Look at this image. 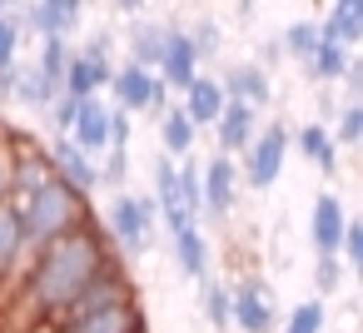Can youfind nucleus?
Returning <instances> with one entry per match:
<instances>
[{
    "instance_id": "nucleus-1",
    "label": "nucleus",
    "mask_w": 363,
    "mask_h": 333,
    "mask_svg": "<svg viewBox=\"0 0 363 333\" xmlns=\"http://www.w3.org/2000/svg\"><path fill=\"white\" fill-rule=\"evenodd\" d=\"M110 259H115V249H110L100 219H90V224L70 229L65 239L35 249V259H30L26 278H21V308H26V318H35V323H60V318L70 313V303L80 298V288H85Z\"/></svg>"
},
{
    "instance_id": "nucleus-2",
    "label": "nucleus",
    "mask_w": 363,
    "mask_h": 333,
    "mask_svg": "<svg viewBox=\"0 0 363 333\" xmlns=\"http://www.w3.org/2000/svg\"><path fill=\"white\" fill-rule=\"evenodd\" d=\"M6 204L21 214V229H26V249H30V254H35V249H45V244H55V239H65L70 229H80V224H90V219H95V214H90V204H85V199H75V194L55 179V169H50L45 149H35V145L16 149Z\"/></svg>"
},
{
    "instance_id": "nucleus-3",
    "label": "nucleus",
    "mask_w": 363,
    "mask_h": 333,
    "mask_svg": "<svg viewBox=\"0 0 363 333\" xmlns=\"http://www.w3.org/2000/svg\"><path fill=\"white\" fill-rule=\"evenodd\" d=\"M155 219H164L169 239L184 229H199V164L189 159L184 169L174 159H155Z\"/></svg>"
},
{
    "instance_id": "nucleus-4",
    "label": "nucleus",
    "mask_w": 363,
    "mask_h": 333,
    "mask_svg": "<svg viewBox=\"0 0 363 333\" xmlns=\"http://www.w3.org/2000/svg\"><path fill=\"white\" fill-rule=\"evenodd\" d=\"M100 219V229H105V239H110V249H115V259L125 264V259H145L150 249H155V229H160V219H155V204L145 199V194H115L110 199V209L105 214H95Z\"/></svg>"
},
{
    "instance_id": "nucleus-5",
    "label": "nucleus",
    "mask_w": 363,
    "mask_h": 333,
    "mask_svg": "<svg viewBox=\"0 0 363 333\" xmlns=\"http://www.w3.org/2000/svg\"><path fill=\"white\" fill-rule=\"evenodd\" d=\"M110 75H115V35L95 30L80 50H70L60 95H70V100H100V90H110Z\"/></svg>"
},
{
    "instance_id": "nucleus-6",
    "label": "nucleus",
    "mask_w": 363,
    "mask_h": 333,
    "mask_svg": "<svg viewBox=\"0 0 363 333\" xmlns=\"http://www.w3.org/2000/svg\"><path fill=\"white\" fill-rule=\"evenodd\" d=\"M229 328H244V333H274L279 328V298H274L269 278L249 273L229 288Z\"/></svg>"
},
{
    "instance_id": "nucleus-7",
    "label": "nucleus",
    "mask_w": 363,
    "mask_h": 333,
    "mask_svg": "<svg viewBox=\"0 0 363 333\" xmlns=\"http://www.w3.org/2000/svg\"><path fill=\"white\" fill-rule=\"evenodd\" d=\"M289 145H294V135L284 130V120L264 125V130L254 135V145L244 149V174H239V179H249L254 189H269V184L284 174V154H289Z\"/></svg>"
},
{
    "instance_id": "nucleus-8",
    "label": "nucleus",
    "mask_w": 363,
    "mask_h": 333,
    "mask_svg": "<svg viewBox=\"0 0 363 333\" xmlns=\"http://www.w3.org/2000/svg\"><path fill=\"white\" fill-rule=\"evenodd\" d=\"M115 303H135V283H130V273H125V264L120 259H110L85 288H80V298L70 303V313L60 318V323H70V318H90V313H100V308H115Z\"/></svg>"
},
{
    "instance_id": "nucleus-9",
    "label": "nucleus",
    "mask_w": 363,
    "mask_h": 333,
    "mask_svg": "<svg viewBox=\"0 0 363 333\" xmlns=\"http://www.w3.org/2000/svg\"><path fill=\"white\" fill-rule=\"evenodd\" d=\"M239 199V169L224 154H209L199 164V219H229Z\"/></svg>"
},
{
    "instance_id": "nucleus-10",
    "label": "nucleus",
    "mask_w": 363,
    "mask_h": 333,
    "mask_svg": "<svg viewBox=\"0 0 363 333\" xmlns=\"http://www.w3.org/2000/svg\"><path fill=\"white\" fill-rule=\"evenodd\" d=\"M214 80H219V90H224L229 105H249L254 115H259L264 105H274V80H269V70H264L259 60H234V65H224V75H214Z\"/></svg>"
},
{
    "instance_id": "nucleus-11",
    "label": "nucleus",
    "mask_w": 363,
    "mask_h": 333,
    "mask_svg": "<svg viewBox=\"0 0 363 333\" xmlns=\"http://www.w3.org/2000/svg\"><path fill=\"white\" fill-rule=\"evenodd\" d=\"M85 26L80 0H35L21 11V30H35L40 40H70V30Z\"/></svg>"
},
{
    "instance_id": "nucleus-12",
    "label": "nucleus",
    "mask_w": 363,
    "mask_h": 333,
    "mask_svg": "<svg viewBox=\"0 0 363 333\" xmlns=\"http://www.w3.org/2000/svg\"><path fill=\"white\" fill-rule=\"evenodd\" d=\"M45 159H50V169H55V179L75 194V199H85L90 204V194L100 189V169H95V159L90 154H80L70 140H50V149H45Z\"/></svg>"
},
{
    "instance_id": "nucleus-13",
    "label": "nucleus",
    "mask_w": 363,
    "mask_h": 333,
    "mask_svg": "<svg viewBox=\"0 0 363 333\" xmlns=\"http://www.w3.org/2000/svg\"><path fill=\"white\" fill-rule=\"evenodd\" d=\"M155 80L174 95H184L194 80H199V55H194V45L184 40V26H174L169 30V40H164V55H160V65H155Z\"/></svg>"
},
{
    "instance_id": "nucleus-14",
    "label": "nucleus",
    "mask_w": 363,
    "mask_h": 333,
    "mask_svg": "<svg viewBox=\"0 0 363 333\" xmlns=\"http://www.w3.org/2000/svg\"><path fill=\"white\" fill-rule=\"evenodd\" d=\"M155 70H140V65H115V75H110V95H115V105L110 110H120V115H135V110H150V100H155Z\"/></svg>"
},
{
    "instance_id": "nucleus-15",
    "label": "nucleus",
    "mask_w": 363,
    "mask_h": 333,
    "mask_svg": "<svg viewBox=\"0 0 363 333\" xmlns=\"http://www.w3.org/2000/svg\"><path fill=\"white\" fill-rule=\"evenodd\" d=\"M80 154H105L110 149V105L105 100H80V115H75V125H70V135H65Z\"/></svg>"
},
{
    "instance_id": "nucleus-16",
    "label": "nucleus",
    "mask_w": 363,
    "mask_h": 333,
    "mask_svg": "<svg viewBox=\"0 0 363 333\" xmlns=\"http://www.w3.org/2000/svg\"><path fill=\"white\" fill-rule=\"evenodd\" d=\"M343 224H348V214H343V199H338V194H318V199H313V219H308V239H313L318 259H338Z\"/></svg>"
},
{
    "instance_id": "nucleus-17",
    "label": "nucleus",
    "mask_w": 363,
    "mask_h": 333,
    "mask_svg": "<svg viewBox=\"0 0 363 333\" xmlns=\"http://www.w3.org/2000/svg\"><path fill=\"white\" fill-rule=\"evenodd\" d=\"M224 90H219V80L214 75H199L189 90H184V100H179V115L194 125V130H214V120L224 115Z\"/></svg>"
},
{
    "instance_id": "nucleus-18",
    "label": "nucleus",
    "mask_w": 363,
    "mask_h": 333,
    "mask_svg": "<svg viewBox=\"0 0 363 333\" xmlns=\"http://www.w3.org/2000/svg\"><path fill=\"white\" fill-rule=\"evenodd\" d=\"M214 135H219V154L234 159L239 149L254 145V135H259V115H254L249 105H224V115L214 120Z\"/></svg>"
},
{
    "instance_id": "nucleus-19",
    "label": "nucleus",
    "mask_w": 363,
    "mask_h": 333,
    "mask_svg": "<svg viewBox=\"0 0 363 333\" xmlns=\"http://www.w3.org/2000/svg\"><path fill=\"white\" fill-rule=\"evenodd\" d=\"M140 328H145L140 303H115V308H100V313H90V318L60 323V333H140Z\"/></svg>"
},
{
    "instance_id": "nucleus-20",
    "label": "nucleus",
    "mask_w": 363,
    "mask_h": 333,
    "mask_svg": "<svg viewBox=\"0 0 363 333\" xmlns=\"http://www.w3.org/2000/svg\"><path fill=\"white\" fill-rule=\"evenodd\" d=\"M318 35H323L328 45L353 50V45L363 40V0H338V6H328L323 21H318Z\"/></svg>"
},
{
    "instance_id": "nucleus-21",
    "label": "nucleus",
    "mask_w": 363,
    "mask_h": 333,
    "mask_svg": "<svg viewBox=\"0 0 363 333\" xmlns=\"http://www.w3.org/2000/svg\"><path fill=\"white\" fill-rule=\"evenodd\" d=\"M169 30H174V21H135V26H130V65L155 70L160 55H164Z\"/></svg>"
},
{
    "instance_id": "nucleus-22",
    "label": "nucleus",
    "mask_w": 363,
    "mask_h": 333,
    "mask_svg": "<svg viewBox=\"0 0 363 333\" xmlns=\"http://www.w3.org/2000/svg\"><path fill=\"white\" fill-rule=\"evenodd\" d=\"M11 100H16V105H26V110H50V105L60 100V90H55V85H45V80L30 70V60H21V65L11 70Z\"/></svg>"
},
{
    "instance_id": "nucleus-23",
    "label": "nucleus",
    "mask_w": 363,
    "mask_h": 333,
    "mask_svg": "<svg viewBox=\"0 0 363 333\" xmlns=\"http://www.w3.org/2000/svg\"><path fill=\"white\" fill-rule=\"evenodd\" d=\"M194 140H199V130L179 115V105H169L160 115V154L164 159H189L194 154Z\"/></svg>"
},
{
    "instance_id": "nucleus-24",
    "label": "nucleus",
    "mask_w": 363,
    "mask_h": 333,
    "mask_svg": "<svg viewBox=\"0 0 363 333\" xmlns=\"http://www.w3.org/2000/svg\"><path fill=\"white\" fill-rule=\"evenodd\" d=\"M30 249H26V229H21V214L0 199V278H11L16 269H21V259H26Z\"/></svg>"
},
{
    "instance_id": "nucleus-25",
    "label": "nucleus",
    "mask_w": 363,
    "mask_h": 333,
    "mask_svg": "<svg viewBox=\"0 0 363 333\" xmlns=\"http://www.w3.org/2000/svg\"><path fill=\"white\" fill-rule=\"evenodd\" d=\"M294 145H298V149H303V154L323 169V174H333V169H338V149H333L328 125H318V120H313V125H303V130L294 135Z\"/></svg>"
},
{
    "instance_id": "nucleus-26",
    "label": "nucleus",
    "mask_w": 363,
    "mask_h": 333,
    "mask_svg": "<svg viewBox=\"0 0 363 333\" xmlns=\"http://www.w3.org/2000/svg\"><path fill=\"white\" fill-rule=\"evenodd\" d=\"M348 60H353V50H343V45H328V40H318V50L303 60V70L318 80V85H333V80H343V70H348Z\"/></svg>"
},
{
    "instance_id": "nucleus-27",
    "label": "nucleus",
    "mask_w": 363,
    "mask_h": 333,
    "mask_svg": "<svg viewBox=\"0 0 363 333\" xmlns=\"http://www.w3.org/2000/svg\"><path fill=\"white\" fill-rule=\"evenodd\" d=\"M174 259H179V269H184L189 278H204V273H209V239H204V229L174 234Z\"/></svg>"
},
{
    "instance_id": "nucleus-28",
    "label": "nucleus",
    "mask_w": 363,
    "mask_h": 333,
    "mask_svg": "<svg viewBox=\"0 0 363 333\" xmlns=\"http://www.w3.org/2000/svg\"><path fill=\"white\" fill-rule=\"evenodd\" d=\"M70 40H40V55L30 60V70L45 80V85H55L60 90V80H65V65H70Z\"/></svg>"
},
{
    "instance_id": "nucleus-29",
    "label": "nucleus",
    "mask_w": 363,
    "mask_h": 333,
    "mask_svg": "<svg viewBox=\"0 0 363 333\" xmlns=\"http://www.w3.org/2000/svg\"><path fill=\"white\" fill-rule=\"evenodd\" d=\"M333 149H353L363 145V100H343L338 115H333Z\"/></svg>"
},
{
    "instance_id": "nucleus-30",
    "label": "nucleus",
    "mask_w": 363,
    "mask_h": 333,
    "mask_svg": "<svg viewBox=\"0 0 363 333\" xmlns=\"http://www.w3.org/2000/svg\"><path fill=\"white\" fill-rule=\"evenodd\" d=\"M199 308H204L209 328H229V283L214 278V273H204L199 278Z\"/></svg>"
},
{
    "instance_id": "nucleus-31",
    "label": "nucleus",
    "mask_w": 363,
    "mask_h": 333,
    "mask_svg": "<svg viewBox=\"0 0 363 333\" xmlns=\"http://www.w3.org/2000/svg\"><path fill=\"white\" fill-rule=\"evenodd\" d=\"M318 40H323V35H318V21H294V26H284V35H279L274 45H279L284 55H294V60H308V55L318 50Z\"/></svg>"
},
{
    "instance_id": "nucleus-32",
    "label": "nucleus",
    "mask_w": 363,
    "mask_h": 333,
    "mask_svg": "<svg viewBox=\"0 0 363 333\" xmlns=\"http://www.w3.org/2000/svg\"><path fill=\"white\" fill-rule=\"evenodd\" d=\"M21 35H26L21 30V16L6 11V16H0V75L21 65Z\"/></svg>"
},
{
    "instance_id": "nucleus-33",
    "label": "nucleus",
    "mask_w": 363,
    "mask_h": 333,
    "mask_svg": "<svg viewBox=\"0 0 363 333\" xmlns=\"http://www.w3.org/2000/svg\"><path fill=\"white\" fill-rule=\"evenodd\" d=\"M323 328H328V308H323L318 298L298 303V308L284 318V333H323Z\"/></svg>"
},
{
    "instance_id": "nucleus-34",
    "label": "nucleus",
    "mask_w": 363,
    "mask_h": 333,
    "mask_svg": "<svg viewBox=\"0 0 363 333\" xmlns=\"http://www.w3.org/2000/svg\"><path fill=\"white\" fill-rule=\"evenodd\" d=\"M184 40L194 45L199 65H204V60H219V45H224V35H219V26H214V21H194V26L184 30Z\"/></svg>"
},
{
    "instance_id": "nucleus-35",
    "label": "nucleus",
    "mask_w": 363,
    "mask_h": 333,
    "mask_svg": "<svg viewBox=\"0 0 363 333\" xmlns=\"http://www.w3.org/2000/svg\"><path fill=\"white\" fill-rule=\"evenodd\" d=\"M95 169H100V184H105V189L125 194V179H130V149H105V159H95Z\"/></svg>"
},
{
    "instance_id": "nucleus-36",
    "label": "nucleus",
    "mask_w": 363,
    "mask_h": 333,
    "mask_svg": "<svg viewBox=\"0 0 363 333\" xmlns=\"http://www.w3.org/2000/svg\"><path fill=\"white\" fill-rule=\"evenodd\" d=\"M338 264H363V224L348 219L343 224V239H338Z\"/></svg>"
},
{
    "instance_id": "nucleus-37",
    "label": "nucleus",
    "mask_w": 363,
    "mask_h": 333,
    "mask_svg": "<svg viewBox=\"0 0 363 333\" xmlns=\"http://www.w3.org/2000/svg\"><path fill=\"white\" fill-rule=\"evenodd\" d=\"M45 115H50V125H55V135L65 140V135H70V125H75V115H80V100H70V95H60V100H55V105H50Z\"/></svg>"
},
{
    "instance_id": "nucleus-38",
    "label": "nucleus",
    "mask_w": 363,
    "mask_h": 333,
    "mask_svg": "<svg viewBox=\"0 0 363 333\" xmlns=\"http://www.w3.org/2000/svg\"><path fill=\"white\" fill-rule=\"evenodd\" d=\"M313 283H318V293H323V298H328V293H338V283H343V264H338V259H318Z\"/></svg>"
},
{
    "instance_id": "nucleus-39",
    "label": "nucleus",
    "mask_w": 363,
    "mask_h": 333,
    "mask_svg": "<svg viewBox=\"0 0 363 333\" xmlns=\"http://www.w3.org/2000/svg\"><path fill=\"white\" fill-rule=\"evenodd\" d=\"M110 149H130V115L110 110Z\"/></svg>"
},
{
    "instance_id": "nucleus-40",
    "label": "nucleus",
    "mask_w": 363,
    "mask_h": 333,
    "mask_svg": "<svg viewBox=\"0 0 363 333\" xmlns=\"http://www.w3.org/2000/svg\"><path fill=\"white\" fill-rule=\"evenodd\" d=\"M343 80H348V90H358V85H363V60H348V70H343Z\"/></svg>"
},
{
    "instance_id": "nucleus-41",
    "label": "nucleus",
    "mask_w": 363,
    "mask_h": 333,
    "mask_svg": "<svg viewBox=\"0 0 363 333\" xmlns=\"http://www.w3.org/2000/svg\"><path fill=\"white\" fill-rule=\"evenodd\" d=\"M110 16H120V21H125V16H140V0H115Z\"/></svg>"
},
{
    "instance_id": "nucleus-42",
    "label": "nucleus",
    "mask_w": 363,
    "mask_h": 333,
    "mask_svg": "<svg viewBox=\"0 0 363 333\" xmlns=\"http://www.w3.org/2000/svg\"><path fill=\"white\" fill-rule=\"evenodd\" d=\"M6 100H11V70L0 75V105H6Z\"/></svg>"
},
{
    "instance_id": "nucleus-43",
    "label": "nucleus",
    "mask_w": 363,
    "mask_h": 333,
    "mask_svg": "<svg viewBox=\"0 0 363 333\" xmlns=\"http://www.w3.org/2000/svg\"><path fill=\"white\" fill-rule=\"evenodd\" d=\"M140 333H150V323H145V328H140Z\"/></svg>"
},
{
    "instance_id": "nucleus-44",
    "label": "nucleus",
    "mask_w": 363,
    "mask_h": 333,
    "mask_svg": "<svg viewBox=\"0 0 363 333\" xmlns=\"http://www.w3.org/2000/svg\"><path fill=\"white\" fill-rule=\"evenodd\" d=\"M6 135H11V130H6ZM0 145H6V140H0Z\"/></svg>"
},
{
    "instance_id": "nucleus-45",
    "label": "nucleus",
    "mask_w": 363,
    "mask_h": 333,
    "mask_svg": "<svg viewBox=\"0 0 363 333\" xmlns=\"http://www.w3.org/2000/svg\"><path fill=\"white\" fill-rule=\"evenodd\" d=\"M0 283H6V278H0Z\"/></svg>"
}]
</instances>
